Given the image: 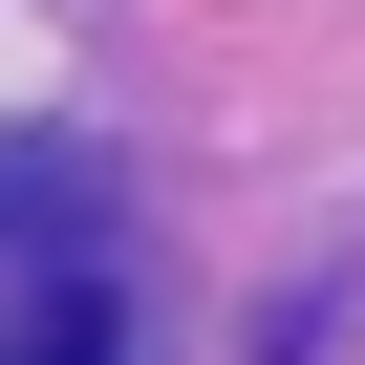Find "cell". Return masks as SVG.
<instances>
[{
    "instance_id": "1",
    "label": "cell",
    "mask_w": 365,
    "mask_h": 365,
    "mask_svg": "<svg viewBox=\"0 0 365 365\" xmlns=\"http://www.w3.org/2000/svg\"><path fill=\"white\" fill-rule=\"evenodd\" d=\"M0 365H108V279L65 258V215L0 194Z\"/></svg>"
}]
</instances>
